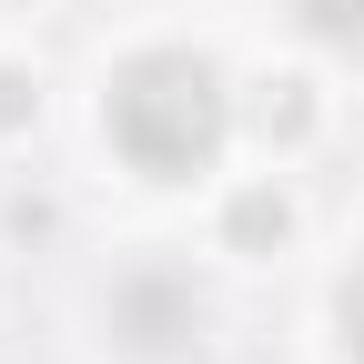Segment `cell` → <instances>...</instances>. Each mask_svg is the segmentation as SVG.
<instances>
[{
	"mask_svg": "<svg viewBox=\"0 0 364 364\" xmlns=\"http://www.w3.org/2000/svg\"><path fill=\"white\" fill-rule=\"evenodd\" d=\"M102 132H112V152H122L132 172L193 182V172H213L223 132H233V102H223L213 61H193V51H142V61L112 81Z\"/></svg>",
	"mask_w": 364,
	"mask_h": 364,
	"instance_id": "cell-1",
	"label": "cell"
},
{
	"mask_svg": "<svg viewBox=\"0 0 364 364\" xmlns=\"http://www.w3.org/2000/svg\"><path fill=\"white\" fill-rule=\"evenodd\" d=\"M112 334H122L132 354H182V344H203V294H193V273H162V263L122 273V284H112Z\"/></svg>",
	"mask_w": 364,
	"mask_h": 364,
	"instance_id": "cell-2",
	"label": "cell"
},
{
	"mask_svg": "<svg viewBox=\"0 0 364 364\" xmlns=\"http://www.w3.org/2000/svg\"><path fill=\"white\" fill-rule=\"evenodd\" d=\"M284 223H294V213H284V193H243V203H233V243H243V253H263V243H284Z\"/></svg>",
	"mask_w": 364,
	"mask_h": 364,
	"instance_id": "cell-3",
	"label": "cell"
},
{
	"mask_svg": "<svg viewBox=\"0 0 364 364\" xmlns=\"http://www.w3.org/2000/svg\"><path fill=\"white\" fill-rule=\"evenodd\" d=\"M304 31H324V41H364V0H304Z\"/></svg>",
	"mask_w": 364,
	"mask_h": 364,
	"instance_id": "cell-4",
	"label": "cell"
},
{
	"mask_svg": "<svg viewBox=\"0 0 364 364\" xmlns=\"http://www.w3.org/2000/svg\"><path fill=\"white\" fill-rule=\"evenodd\" d=\"M314 102H304V81H273V102H263V132H304Z\"/></svg>",
	"mask_w": 364,
	"mask_h": 364,
	"instance_id": "cell-5",
	"label": "cell"
},
{
	"mask_svg": "<svg viewBox=\"0 0 364 364\" xmlns=\"http://www.w3.org/2000/svg\"><path fill=\"white\" fill-rule=\"evenodd\" d=\"M31 102H41V91H31L21 71H0V122H31Z\"/></svg>",
	"mask_w": 364,
	"mask_h": 364,
	"instance_id": "cell-6",
	"label": "cell"
},
{
	"mask_svg": "<svg viewBox=\"0 0 364 364\" xmlns=\"http://www.w3.org/2000/svg\"><path fill=\"white\" fill-rule=\"evenodd\" d=\"M344 344H354V364H364V273L344 284Z\"/></svg>",
	"mask_w": 364,
	"mask_h": 364,
	"instance_id": "cell-7",
	"label": "cell"
}]
</instances>
